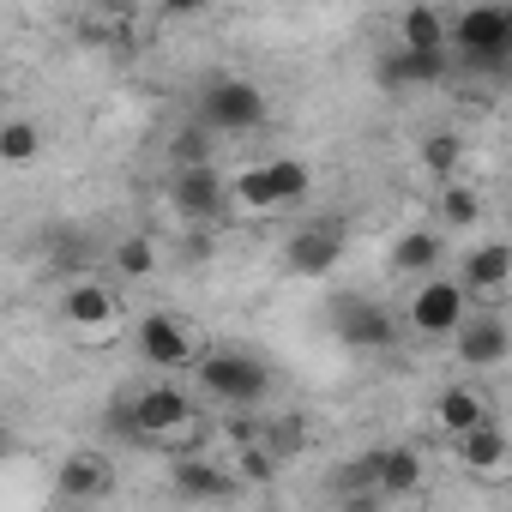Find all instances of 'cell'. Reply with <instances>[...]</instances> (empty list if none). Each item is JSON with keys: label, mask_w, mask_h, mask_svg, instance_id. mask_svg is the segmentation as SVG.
Segmentation results:
<instances>
[{"label": "cell", "mask_w": 512, "mask_h": 512, "mask_svg": "<svg viewBox=\"0 0 512 512\" xmlns=\"http://www.w3.org/2000/svg\"><path fill=\"white\" fill-rule=\"evenodd\" d=\"M458 284L464 296H494L512 284V241H476L464 253V266H458Z\"/></svg>", "instance_id": "14"}, {"label": "cell", "mask_w": 512, "mask_h": 512, "mask_svg": "<svg viewBox=\"0 0 512 512\" xmlns=\"http://www.w3.org/2000/svg\"><path fill=\"white\" fill-rule=\"evenodd\" d=\"M440 253H446L440 229H404L392 241V272L410 284H428V278H440Z\"/></svg>", "instance_id": "15"}, {"label": "cell", "mask_w": 512, "mask_h": 512, "mask_svg": "<svg viewBox=\"0 0 512 512\" xmlns=\"http://www.w3.org/2000/svg\"><path fill=\"white\" fill-rule=\"evenodd\" d=\"M404 320H410V332H422V338H458L464 320H470V296H464L458 278H428V284L410 290Z\"/></svg>", "instance_id": "5"}, {"label": "cell", "mask_w": 512, "mask_h": 512, "mask_svg": "<svg viewBox=\"0 0 512 512\" xmlns=\"http://www.w3.org/2000/svg\"><path fill=\"white\" fill-rule=\"evenodd\" d=\"M362 464H368V482H374L386 500L422 494V452H416V446H404V440H398V446H374Z\"/></svg>", "instance_id": "11"}, {"label": "cell", "mask_w": 512, "mask_h": 512, "mask_svg": "<svg viewBox=\"0 0 512 512\" xmlns=\"http://www.w3.org/2000/svg\"><path fill=\"white\" fill-rule=\"evenodd\" d=\"M446 73V55H416V49H392L386 61H380V79L392 85V91H416V85H434Z\"/></svg>", "instance_id": "20"}, {"label": "cell", "mask_w": 512, "mask_h": 512, "mask_svg": "<svg viewBox=\"0 0 512 512\" xmlns=\"http://www.w3.org/2000/svg\"><path fill=\"white\" fill-rule=\"evenodd\" d=\"M458 458H464V470H476V476H500V470L512 464V434L488 416L476 434H464V440H458Z\"/></svg>", "instance_id": "18"}, {"label": "cell", "mask_w": 512, "mask_h": 512, "mask_svg": "<svg viewBox=\"0 0 512 512\" xmlns=\"http://www.w3.org/2000/svg\"><path fill=\"white\" fill-rule=\"evenodd\" d=\"M199 127H205V133H223V139L260 133V127H266V91L253 85V79H217V85H205V97H199Z\"/></svg>", "instance_id": "2"}, {"label": "cell", "mask_w": 512, "mask_h": 512, "mask_svg": "<svg viewBox=\"0 0 512 512\" xmlns=\"http://www.w3.org/2000/svg\"><path fill=\"white\" fill-rule=\"evenodd\" d=\"M133 338H139V356H145L157 374L199 368V356H205V338H199V326H187L181 314H145V320L133 326Z\"/></svg>", "instance_id": "3"}, {"label": "cell", "mask_w": 512, "mask_h": 512, "mask_svg": "<svg viewBox=\"0 0 512 512\" xmlns=\"http://www.w3.org/2000/svg\"><path fill=\"white\" fill-rule=\"evenodd\" d=\"M169 476H175V494L181 500H229L235 494V476L223 464H211V458H181Z\"/></svg>", "instance_id": "19"}, {"label": "cell", "mask_w": 512, "mask_h": 512, "mask_svg": "<svg viewBox=\"0 0 512 512\" xmlns=\"http://www.w3.org/2000/svg\"><path fill=\"white\" fill-rule=\"evenodd\" d=\"M506 223H512V205H506Z\"/></svg>", "instance_id": "26"}, {"label": "cell", "mask_w": 512, "mask_h": 512, "mask_svg": "<svg viewBox=\"0 0 512 512\" xmlns=\"http://www.w3.org/2000/svg\"><path fill=\"white\" fill-rule=\"evenodd\" d=\"M193 386H199L211 404L253 410V404L272 392V368L253 356V350H205L199 368H193Z\"/></svg>", "instance_id": "1"}, {"label": "cell", "mask_w": 512, "mask_h": 512, "mask_svg": "<svg viewBox=\"0 0 512 512\" xmlns=\"http://www.w3.org/2000/svg\"><path fill=\"white\" fill-rule=\"evenodd\" d=\"M284 266H290V278H308V284L332 278V272L344 266V223H338V217L302 223V229L290 235V247H284Z\"/></svg>", "instance_id": "7"}, {"label": "cell", "mask_w": 512, "mask_h": 512, "mask_svg": "<svg viewBox=\"0 0 512 512\" xmlns=\"http://www.w3.org/2000/svg\"><path fill=\"white\" fill-rule=\"evenodd\" d=\"M458 163H464V139H458V133H428V139H422V169H434L440 187L452 181Z\"/></svg>", "instance_id": "25"}, {"label": "cell", "mask_w": 512, "mask_h": 512, "mask_svg": "<svg viewBox=\"0 0 512 512\" xmlns=\"http://www.w3.org/2000/svg\"><path fill=\"white\" fill-rule=\"evenodd\" d=\"M55 494L73 500V506L109 500V494H115V458H109L103 446H79V452H67L61 470H55Z\"/></svg>", "instance_id": "10"}, {"label": "cell", "mask_w": 512, "mask_h": 512, "mask_svg": "<svg viewBox=\"0 0 512 512\" xmlns=\"http://www.w3.org/2000/svg\"><path fill=\"white\" fill-rule=\"evenodd\" d=\"M512 356V332H506V320L500 314H470L464 320V332H458V362L464 368H500Z\"/></svg>", "instance_id": "13"}, {"label": "cell", "mask_w": 512, "mask_h": 512, "mask_svg": "<svg viewBox=\"0 0 512 512\" xmlns=\"http://www.w3.org/2000/svg\"><path fill=\"white\" fill-rule=\"evenodd\" d=\"M151 272H157V241H151V235H127V241H115V278L139 284V278H151Z\"/></svg>", "instance_id": "24"}, {"label": "cell", "mask_w": 512, "mask_h": 512, "mask_svg": "<svg viewBox=\"0 0 512 512\" xmlns=\"http://www.w3.org/2000/svg\"><path fill=\"white\" fill-rule=\"evenodd\" d=\"M127 404H133L139 440H175L199 422L193 392H181V386H139V392H127Z\"/></svg>", "instance_id": "8"}, {"label": "cell", "mask_w": 512, "mask_h": 512, "mask_svg": "<svg viewBox=\"0 0 512 512\" xmlns=\"http://www.w3.org/2000/svg\"><path fill=\"white\" fill-rule=\"evenodd\" d=\"M482 422H488V398H482L476 386H446V392L434 398V428H440L452 446H458L464 434H476Z\"/></svg>", "instance_id": "16"}, {"label": "cell", "mask_w": 512, "mask_h": 512, "mask_svg": "<svg viewBox=\"0 0 512 512\" xmlns=\"http://www.w3.org/2000/svg\"><path fill=\"white\" fill-rule=\"evenodd\" d=\"M476 223H482V193L464 181H446L440 187V229H476Z\"/></svg>", "instance_id": "23"}, {"label": "cell", "mask_w": 512, "mask_h": 512, "mask_svg": "<svg viewBox=\"0 0 512 512\" xmlns=\"http://www.w3.org/2000/svg\"><path fill=\"white\" fill-rule=\"evenodd\" d=\"M332 332L350 350H386V344H398V314L374 296H338L332 302Z\"/></svg>", "instance_id": "9"}, {"label": "cell", "mask_w": 512, "mask_h": 512, "mask_svg": "<svg viewBox=\"0 0 512 512\" xmlns=\"http://www.w3.org/2000/svg\"><path fill=\"white\" fill-rule=\"evenodd\" d=\"M266 181H272L278 211H284V205H302V199L314 193V169H308L302 157H266Z\"/></svg>", "instance_id": "21"}, {"label": "cell", "mask_w": 512, "mask_h": 512, "mask_svg": "<svg viewBox=\"0 0 512 512\" xmlns=\"http://www.w3.org/2000/svg\"><path fill=\"white\" fill-rule=\"evenodd\" d=\"M0 157L7 163H37L43 157V127L31 115H7L0 121Z\"/></svg>", "instance_id": "22"}, {"label": "cell", "mask_w": 512, "mask_h": 512, "mask_svg": "<svg viewBox=\"0 0 512 512\" xmlns=\"http://www.w3.org/2000/svg\"><path fill=\"white\" fill-rule=\"evenodd\" d=\"M398 49L446 55V49H452V19H446L440 7H404V13H398Z\"/></svg>", "instance_id": "17"}, {"label": "cell", "mask_w": 512, "mask_h": 512, "mask_svg": "<svg viewBox=\"0 0 512 512\" xmlns=\"http://www.w3.org/2000/svg\"><path fill=\"white\" fill-rule=\"evenodd\" d=\"M452 49L470 67H500L512 61V13L506 7H464L452 19Z\"/></svg>", "instance_id": "4"}, {"label": "cell", "mask_w": 512, "mask_h": 512, "mask_svg": "<svg viewBox=\"0 0 512 512\" xmlns=\"http://www.w3.org/2000/svg\"><path fill=\"white\" fill-rule=\"evenodd\" d=\"M175 211L193 217V223L229 211V181H223L211 163H199V169H175Z\"/></svg>", "instance_id": "12"}, {"label": "cell", "mask_w": 512, "mask_h": 512, "mask_svg": "<svg viewBox=\"0 0 512 512\" xmlns=\"http://www.w3.org/2000/svg\"><path fill=\"white\" fill-rule=\"evenodd\" d=\"M61 326L79 338V344H109L115 326H121V296L97 278H79L67 296H61Z\"/></svg>", "instance_id": "6"}]
</instances>
